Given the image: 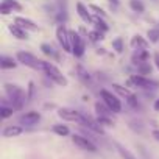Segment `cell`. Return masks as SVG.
Instances as JSON below:
<instances>
[{
  "mask_svg": "<svg viewBox=\"0 0 159 159\" xmlns=\"http://www.w3.org/2000/svg\"><path fill=\"white\" fill-rule=\"evenodd\" d=\"M5 91L8 94V97L11 98V103L16 109H20L24 106V102H25V92L22 88L16 86V84H5Z\"/></svg>",
  "mask_w": 159,
  "mask_h": 159,
  "instance_id": "obj_1",
  "label": "cell"
},
{
  "mask_svg": "<svg viewBox=\"0 0 159 159\" xmlns=\"http://www.w3.org/2000/svg\"><path fill=\"white\" fill-rule=\"evenodd\" d=\"M16 59H17V62H20L27 67H31L34 70H44V61L38 59L36 56H33L28 52H17Z\"/></svg>",
  "mask_w": 159,
  "mask_h": 159,
  "instance_id": "obj_2",
  "label": "cell"
},
{
  "mask_svg": "<svg viewBox=\"0 0 159 159\" xmlns=\"http://www.w3.org/2000/svg\"><path fill=\"white\" fill-rule=\"evenodd\" d=\"M44 72L47 73V76L50 78V80H53V81L56 83V84H59V86H67L69 84V81H67V78L61 73V70L55 66V64H52V62H47V61H44Z\"/></svg>",
  "mask_w": 159,
  "mask_h": 159,
  "instance_id": "obj_3",
  "label": "cell"
},
{
  "mask_svg": "<svg viewBox=\"0 0 159 159\" xmlns=\"http://www.w3.org/2000/svg\"><path fill=\"white\" fill-rule=\"evenodd\" d=\"M100 97H102L103 103L106 105V108H109L112 112H116V114L122 112V102L117 98V95H114L112 92H109L106 89H102L100 91Z\"/></svg>",
  "mask_w": 159,
  "mask_h": 159,
  "instance_id": "obj_4",
  "label": "cell"
},
{
  "mask_svg": "<svg viewBox=\"0 0 159 159\" xmlns=\"http://www.w3.org/2000/svg\"><path fill=\"white\" fill-rule=\"evenodd\" d=\"M56 38H58V42L59 45L62 47L64 52H72V44H70V31L61 24L58 28H56Z\"/></svg>",
  "mask_w": 159,
  "mask_h": 159,
  "instance_id": "obj_5",
  "label": "cell"
},
{
  "mask_svg": "<svg viewBox=\"0 0 159 159\" xmlns=\"http://www.w3.org/2000/svg\"><path fill=\"white\" fill-rule=\"evenodd\" d=\"M70 44H72V53L76 56V58H81L84 55V41L81 39V36H80L76 31H70Z\"/></svg>",
  "mask_w": 159,
  "mask_h": 159,
  "instance_id": "obj_6",
  "label": "cell"
},
{
  "mask_svg": "<svg viewBox=\"0 0 159 159\" xmlns=\"http://www.w3.org/2000/svg\"><path fill=\"white\" fill-rule=\"evenodd\" d=\"M58 116H59L62 120L76 122V123H80V125H83V122H84V116H81V114L76 112V111H72V109H69V108H61V109L58 111Z\"/></svg>",
  "mask_w": 159,
  "mask_h": 159,
  "instance_id": "obj_7",
  "label": "cell"
},
{
  "mask_svg": "<svg viewBox=\"0 0 159 159\" xmlns=\"http://www.w3.org/2000/svg\"><path fill=\"white\" fill-rule=\"evenodd\" d=\"M72 142H73L76 147L83 148V150H86V151H92V153H95V151H97V147H95V143H94L92 140H89L88 137H84V136L73 134V136H72Z\"/></svg>",
  "mask_w": 159,
  "mask_h": 159,
  "instance_id": "obj_8",
  "label": "cell"
},
{
  "mask_svg": "<svg viewBox=\"0 0 159 159\" xmlns=\"http://www.w3.org/2000/svg\"><path fill=\"white\" fill-rule=\"evenodd\" d=\"M131 83H134L137 88H142V89H151V88H157L159 86L157 81H153V80H150L147 76H142V75H133L131 76Z\"/></svg>",
  "mask_w": 159,
  "mask_h": 159,
  "instance_id": "obj_9",
  "label": "cell"
},
{
  "mask_svg": "<svg viewBox=\"0 0 159 159\" xmlns=\"http://www.w3.org/2000/svg\"><path fill=\"white\" fill-rule=\"evenodd\" d=\"M39 120H41V114L36 112V111L25 112V114L20 116V119H19V122H20L22 125H36Z\"/></svg>",
  "mask_w": 159,
  "mask_h": 159,
  "instance_id": "obj_10",
  "label": "cell"
},
{
  "mask_svg": "<svg viewBox=\"0 0 159 159\" xmlns=\"http://www.w3.org/2000/svg\"><path fill=\"white\" fill-rule=\"evenodd\" d=\"M14 24L16 25H19V27H22L24 30H30V31H38L39 30V27L33 22V20H30V19H27V17H16L14 19Z\"/></svg>",
  "mask_w": 159,
  "mask_h": 159,
  "instance_id": "obj_11",
  "label": "cell"
},
{
  "mask_svg": "<svg viewBox=\"0 0 159 159\" xmlns=\"http://www.w3.org/2000/svg\"><path fill=\"white\" fill-rule=\"evenodd\" d=\"M76 13H78L80 19H81L84 24H91V22H92V16H91V13L88 11V8H86L81 2H78V3H76Z\"/></svg>",
  "mask_w": 159,
  "mask_h": 159,
  "instance_id": "obj_12",
  "label": "cell"
},
{
  "mask_svg": "<svg viewBox=\"0 0 159 159\" xmlns=\"http://www.w3.org/2000/svg\"><path fill=\"white\" fill-rule=\"evenodd\" d=\"M22 133H24L22 126L10 125V126H7V128L2 131V136H3V137H16V136H20Z\"/></svg>",
  "mask_w": 159,
  "mask_h": 159,
  "instance_id": "obj_13",
  "label": "cell"
},
{
  "mask_svg": "<svg viewBox=\"0 0 159 159\" xmlns=\"http://www.w3.org/2000/svg\"><path fill=\"white\" fill-rule=\"evenodd\" d=\"M8 30H10V33H11L14 38H17V39H20V41H24V39H28V34L25 33V30H24L22 27L16 25V24H14V25L11 24V25L8 27Z\"/></svg>",
  "mask_w": 159,
  "mask_h": 159,
  "instance_id": "obj_14",
  "label": "cell"
},
{
  "mask_svg": "<svg viewBox=\"0 0 159 159\" xmlns=\"http://www.w3.org/2000/svg\"><path fill=\"white\" fill-rule=\"evenodd\" d=\"M148 42L150 41H145L142 36H139V34H136V36H133V39H131V47L133 48H137V50H145V48H148Z\"/></svg>",
  "mask_w": 159,
  "mask_h": 159,
  "instance_id": "obj_15",
  "label": "cell"
},
{
  "mask_svg": "<svg viewBox=\"0 0 159 159\" xmlns=\"http://www.w3.org/2000/svg\"><path fill=\"white\" fill-rule=\"evenodd\" d=\"M16 66H17V62L13 58H10V56H2L0 58V67L2 69H14Z\"/></svg>",
  "mask_w": 159,
  "mask_h": 159,
  "instance_id": "obj_16",
  "label": "cell"
},
{
  "mask_svg": "<svg viewBox=\"0 0 159 159\" xmlns=\"http://www.w3.org/2000/svg\"><path fill=\"white\" fill-rule=\"evenodd\" d=\"M137 72H139V75H142V76H147V75H151V66H150V62H140L139 66H137Z\"/></svg>",
  "mask_w": 159,
  "mask_h": 159,
  "instance_id": "obj_17",
  "label": "cell"
},
{
  "mask_svg": "<svg viewBox=\"0 0 159 159\" xmlns=\"http://www.w3.org/2000/svg\"><path fill=\"white\" fill-rule=\"evenodd\" d=\"M112 88H114V91H116L117 94H120L122 97H125V98H128V100H129L131 97H134L126 88H123V86H120V84H112Z\"/></svg>",
  "mask_w": 159,
  "mask_h": 159,
  "instance_id": "obj_18",
  "label": "cell"
},
{
  "mask_svg": "<svg viewBox=\"0 0 159 159\" xmlns=\"http://www.w3.org/2000/svg\"><path fill=\"white\" fill-rule=\"evenodd\" d=\"M92 22L97 25V28H98V31L102 30V31H108L109 30V27H108V24L100 17V16H95V17H92Z\"/></svg>",
  "mask_w": 159,
  "mask_h": 159,
  "instance_id": "obj_19",
  "label": "cell"
},
{
  "mask_svg": "<svg viewBox=\"0 0 159 159\" xmlns=\"http://www.w3.org/2000/svg\"><path fill=\"white\" fill-rule=\"evenodd\" d=\"M129 7L134 13H143L145 11V7L140 0H129Z\"/></svg>",
  "mask_w": 159,
  "mask_h": 159,
  "instance_id": "obj_20",
  "label": "cell"
},
{
  "mask_svg": "<svg viewBox=\"0 0 159 159\" xmlns=\"http://www.w3.org/2000/svg\"><path fill=\"white\" fill-rule=\"evenodd\" d=\"M147 36H148V41H150L151 44L159 42V28H151V30H148Z\"/></svg>",
  "mask_w": 159,
  "mask_h": 159,
  "instance_id": "obj_21",
  "label": "cell"
},
{
  "mask_svg": "<svg viewBox=\"0 0 159 159\" xmlns=\"http://www.w3.org/2000/svg\"><path fill=\"white\" fill-rule=\"evenodd\" d=\"M116 147H117V150H119V153L122 154V157H123V159H137L134 154H131V153H129L126 148H123L120 143H116Z\"/></svg>",
  "mask_w": 159,
  "mask_h": 159,
  "instance_id": "obj_22",
  "label": "cell"
},
{
  "mask_svg": "<svg viewBox=\"0 0 159 159\" xmlns=\"http://www.w3.org/2000/svg\"><path fill=\"white\" fill-rule=\"evenodd\" d=\"M53 131H55L58 136H67V134L70 133L66 125H55V126H53Z\"/></svg>",
  "mask_w": 159,
  "mask_h": 159,
  "instance_id": "obj_23",
  "label": "cell"
},
{
  "mask_svg": "<svg viewBox=\"0 0 159 159\" xmlns=\"http://www.w3.org/2000/svg\"><path fill=\"white\" fill-rule=\"evenodd\" d=\"M112 48L117 52V53H122L123 52V39L122 38H116L112 41Z\"/></svg>",
  "mask_w": 159,
  "mask_h": 159,
  "instance_id": "obj_24",
  "label": "cell"
},
{
  "mask_svg": "<svg viewBox=\"0 0 159 159\" xmlns=\"http://www.w3.org/2000/svg\"><path fill=\"white\" fill-rule=\"evenodd\" d=\"M11 116H13V108H8L5 105L0 108V117H2V119H8Z\"/></svg>",
  "mask_w": 159,
  "mask_h": 159,
  "instance_id": "obj_25",
  "label": "cell"
},
{
  "mask_svg": "<svg viewBox=\"0 0 159 159\" xmlns=\"http://www.w3.org/2000/svg\"><path fill=\"white\" fill-rule=\"evenodd\" d=\"M88 38L92 42H97V41H102L103 39V33H100V31H89L88 33Z\"/></svg>",
  "mask_w": 159,
  "mask_h": 159,
  "instance_id": "obj_26",
  "label": "cell"
},
{
  "mask_svg": "<svg viewBox=\"0 0 159 159\" xmlns=\"http://www.w3.org/2000/svg\"><path fill=\"white\" fill-rule=\"evenodd\" d=\"M105 106H106V105H105ZM105 106H103V105H100V103H97V105H95V111H97V114H98V116H106L108 112H112L109 108H105Z\"/></svg>",
  "mask_w": 159,
  "mask_h": 159,
  "instance_id": "obj_27",
  "label": "cell"
},
{
  "mask_svg": "<svg viewBox=\"0 0 159 159\" xmlns=\"http://www.w3.org/2000/svg\"><path fill=\"white\" fill-rule=\"evenodd\" d=\"M0 13H2L3 16H8L10 13H13V8L7 2H2V3H0Z\"/></svg>",
  "mask_w": 159,
  "mask_h": 159,
  "instance_id": "obj_28",
  "label": "cell"
},
{
  "mask_svg": "<svg viewBox=\"0 0 159 159\" xmlns=\"http://www.w3.org/2000/svg\"><path fill=\"white\" fill-rule=\"evenodd\" d=\"M41 50H42V53L47 55V56H53V55H55L52 45H48V44H42V45H41Z\"/></svg>",
  "mask_w": 159,
  "mask_h": 159,
  "instance_id": "obj_29",
  "label": "cell"
},
{
  "mask_svg": "<svg viewBox=\"0 0 159 159\" xmlns=\"http://www.w3.org/2000/svg\"><path fill=\"white\" fill-rule=\"evenodd\" d=\"M97 122H98L100 125H106V126H112V125H114V122H112V120H109L106 116H98Z\"/></svg>",
  "mask_w": 159,
  "mask_h": 159,
  "instance_id": "obj_30",
  "label": "cell"
},
{
  "mask_svg": "<svg viewBox=\"0 0 159 159\" xmlns=\"http://www.w3.org/2000/svg\"><path fill=\"white\" fill-rule=\"evenodd\" d=\"M89 10L95 11V14H97V16H100V17H106V13H105V10H103V8H98L97 5H91V7H89Z\"/></svg>",
  "mask_w": 159,
  "mask_h": 159,
  "instance_id": "obj_31",
  "label": "cell"
},
{
  "mask_svg": "<svg viewBox=\"0 0 159 159\" xmlns=\"http://www.w3.org/2000/svg\"><path fill=\"white\" fill-rule=\"evenodd\" d=\"M3 2H7L14 11H22V5H19L16 0H3Z\"/></svg>",
  "mask_w": 159,
  "mask_h": 159,
  "instance_id": "obj_32",
  "label": "cell"
},
{
  "mask_svg": "<svg viewBox=\"0 0 159 159\" xmlns=\"http://www.w3.org/2000/svg\"><path fill=\"white\" fill-rule=\"evenodd\" d=\"M33 95H34V83H33V81H30V83H28V95H27V98H28V100H31V98H33Z\"/></svg>",
  "mask_w": 159,
  "mask_h": 159,
  "instance_id": "obj_33",
  "label": "cell"
},
{
  "mask_svg": "<svg viewBox=\"0 0 159 159\" xmlns=\"http://www.w3.org/2000/svg\"><path fill=\"white\" fill-rule=\"evenodd\" d=\"M154 64H156V67L159 70V53H154Z\"/></svg>",
  "mask_w": 159,
  "mask_h": 159,
  "instance_id": "obj_34",
  "label": "cell"
},
{
  "mask_svg": "<svg viewBox=\"0 0 159 159\" xmlns=\"http://www.w3.org/2000/svg\"><path fill=\"white\" fill-rule=\"evenodd\" d=\"M153 109H154L156 112H159V98L154 102V105H153Z\"/></svg>",
  "mask_w": 159,
  "mask_h": 159,
  "instance_id": "obj_35",
  "label": "cell"
},
{
  "mask_svg": "<svg viewBox=\"0 0 159 159\" xmlns=\"http://www.w3.org/2000/svg\"><path fill=\"white\" fill-rule=\"evenodd\" d=\"M153 137L159 142V129H154V131H153Z\"/></svg>",
  "mask_w": 159,
  "mask_h": 159,
  "instance_id": "obj_36",
  "label": "cell"
},
{
  "mask_svg": "<svg viewBox=\"0 0 159 159\" xmlns=\"http://www.w3.org/2000/svg\"><path fill=\"white\" fill-rule=\"evenodd\" d=\"M112 2H114V3H119V0H112Z\"/></svg>",
  "mask_w": 159,
  "mask_h": 159,
  "instance_id": "obj_37",
  "label": "cell"
}]
</instances>
